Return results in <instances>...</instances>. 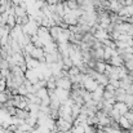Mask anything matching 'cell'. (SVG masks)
Wrapping results in <instances>:
<instances>
[{
    "label": "cell",
    "mask_w": 133,
    "mask_h": 133,
    "mask_svg": "<svg viewBox=\"0 0 133 133\" xmlns=\"http://www.w3.org/2000/svg\"><path fill=\"white\" fill-rule=\"evenodd\" d=\"M56 85H57V88L59 89H63V90H71V87H72V84H71V82L69 80V78H59V79H56Z\"/></svg>",
    "instance_id": "cell-1"
},
{
    "label": "cell",
    "mask_w": 133,
    "mask_h": 133,
    "mask_svg": "<svg viewBox=\"0 0 133 133\" xmlns=\"http://www.w3.org/2000/svg\"><path fill=\"white\" fill-rule=\"evenodd\" d=\"M112 109L115 110V111H118L122 116H124L128 111H129V109H128V106L124 103V102H115L114 105H112Z\"/></svg>",
    "instance_id": "cell-2"
},
{
    "label": "cell",
    "mask_w": 133,
    "mask_h": 133,
    "mask_svg": "<svg viewBox=\"0 0 133 133\" xmlns=\"http://www.w3.org/2000/svg\"><path fill=\"white\" fill-rule=\"evenodd\" d=\"M103 92H105V87L98 85L97 89H96L94 92H92V99H93V101H96V102L102 101V98H103Z\"/></svg>",
    "instance_id": "cell-3"
},
{
    "label": "cell",
    "mask_w": 133,
    "mask_h": 133,
    "mask_svg": "<svg viewBox=\"0 0 133 133\" xmlns=\"http://www.w3.org/2000/svg\"><path fill=\"white\" fill-rule=\"evenodd\" d=\"M61 32H62V29L58 27V26H53V27L49 29V35H50L52 40H53L56 44H57V40H58V36L61 35Z\"/></svg>",
    "instance_id": "cell-4"
},
{
    "label": "cell",
    "mask_w": 133,
    "mask_h": 133,
    "mask_svg": "<svg viewBox=\"0 0 133 133\" xmlns=\"http://www.w3.org/2000/svg\"><path fill=\"white\" fill-rule=\"evenodd\" d=\"M118 124H119V127L122 128V129H125V131H132V125H131V123H129V120L125 118V116H122L120 118V120L118 122Z\"/></svg>",
    "instance_id": "cell-5"
},
{
    "label": "cell",
    "mask_w": 133,
    "mask_h": 133,
    "mask_svg": "<svg viewBox=\"0 0 133 133\" xmlns=\"http://www.w3.org/2000/svg\"><path fill=\"white\" fill-rule=\"evenodd\" d=\"M13 10H14V16L16 17H25V16H27L26 8H23L21 5H14L13 6Z\"/></svg>",
    "instance_id": "cell-6"
},
{
    "label": "cell",
    "mask_w": 133,
    "mask_h": 133,
    "mask_svg": "<svg viewBox=\"0 0 133 133\" xmlns=\"http://www.w3.org/2000/svg\"><path fill=\"white\" fill-rule=\"evenodd\" d=\"M107 63L111 65V66H114V67H120V66H123L124 62H123V59H122L119 56H112Z\"/></svg>",
    "instance_id": "cell-7"
},
{
    "label": "cell",
    "mask_w": 133,
    "mask_h": 133,
    "mask_svg": "<svg viewBox=\"0 0 133 133\" xmlns=\"http://www.w3.org/2000/svg\"><path fill=\"white\" fill-rule=\"evenodd\" d=\"M105 69H106V63L103 61H97L93 70L96 72H98V74H105Z\"/></svg>",
    "instance_id": "cell-8"
},
{
    "label": "cell",
    "mask_w": 133,
    "mask_h": 133,
    "mask_svg": "<svg viewBox=\"0 0 133 133\" xmlns=\"http://www.w3.org/2000/svg\"><path fill=\"white\" fill-rule=\"evenodd\" d=\"M6 25L10 27V29H13L17 23H16V16L14 14H9L8 16V19H6Z\"/></svg>",
    "instance_id": "cell-9"
},
{
    "label": "cell",
    "mask_w": 133,
    "mask_h": 133,
    "mask_svg": "<svg viewBox=\"0 0 133 133\" xmlns=\"http://www.w3.org/2000/svg\"><path fill=\"white\" fill-rule=\"evenodd\" d=\"M66 5L70 10H76L79 9V5H78V1L76 0H70V1H66Z\"/></svg>",
    "instance_id": "cell-10"
},
{
    "label": "cell",
    "mask_w": 133,
    "mask_h": 133,
    "mask_svg": "<svg viewBox=\"0 0 133 133\" xmlns=\"http://www.w3.org/2000/svg\"><path fill=\"white\" fill-rule=\"evenodd\" d=\"M35 96H36V97H39L40 99H43V98H45V97H48V89L46 88L39 89V90L35 93Z\"/></svg>",
    "instance_id": "cell-11"
},
{
    "label": "cell",
    "mask_w": 133,
    "mask_h": 133,
    "mask_svg": "<svg viewBox=\"0 0 133 133\" xmlns=\"http://www.w3.org/2000/svg\"><path fill=\"white\" fill-rule=\"evenodd\" d=\"M132 49H133V42H132Z\"/></svg>",
    "instance_id": "cell-12"
},
{
    "label": "cell",
    "mask_w": 133,
    "mask_h": 133,
    "mask_svg": "<svg viewBox=\"0 0 133 133\" xmlns=\"http://www.w3.org/2000/svg\"><path fill=\"white\" fill-rule=\"evenodd\" d=\"M66 1H70V0H66Z\"/></svg>",
    "instance_id": "cell-13"
},
{
    "label": "cell",
    "mask_w": 133,
    "mask_h": 133,
    "mask_svg": "<svg viewBox=\"0 0 133 133\" xmlns=\"http://www.w3.org/2000/svg\"><path fill=\"white\" fill-rule=\"evenodd\" d=\"M132 74H133V72H132Z\"/></svg>",
    "instance_id": "cell-14"
}]
</instances>
